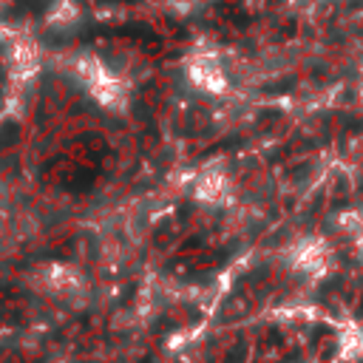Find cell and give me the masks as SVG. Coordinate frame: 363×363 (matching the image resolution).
Returning a JSON list of instances; mask_svg holds the SVG:
<instances>
[{
  "label": "cell",
  "mask_w": 363,
  "mask_h": 363,
  "mask_svg": "<svg viewBox=\"0 0 363 363\" xmlns=\"http://www.w3.org/2000/svg\"><path fill=\"white\" fill-rule=\"evenodd\" d=\"M190 79L210 94H224L227 91V71L221 68V62L213 54H199L190 62Z\"/></svg>",
  "instance_id": "obj_1"
},
{
  "label": "cell",
  "mask_w": 363,
  "mask_h": 363,
  "mask_svg": "<svg viewBox=\"0 0 363 363\" xmlns=\"http://www.w3.org/2000/svg\"><path fill=\"white\" fill-rule=\"evenodd\" d=\"M227 193H230V179L221 170H210L196 182V196L204 199V201H216Z\"/></svg>",
  "instance_id": "obj_2"
},
{
  "label": "cell",
  "mask_w": 363,
  "mask_h": 363,
  "mask_svg": "<svg viewBox=\"0 0 363 363\" xmlns=\"http://www.w3.org/2000/svg\"><path fill=\"white\" fill-rule=\"evenodd\" d=\"M360 96H363V85H360Z\"/></svg>",
  "instance_id": "obj_3"
}]
</instances>
